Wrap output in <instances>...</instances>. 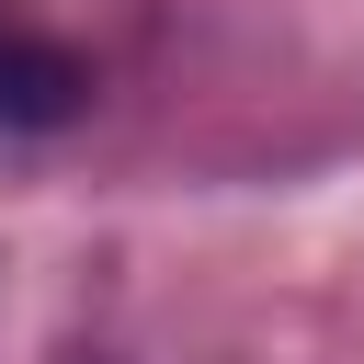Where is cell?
Masks as SVG:
<instances>
[{
  "mask_svg": "<svg viewBox=\"0 0 364 364\" xmlns=\"http://www.w3.org/2000/svg\"><path fill=\"white\" fill-rule=\"evenodd\" d=\"M91 102V68L46 34H0V136H46Z\"/></svg>",
  "mask_w": 364,
  "mask_h": 364,
  "instance_id": "obj_1",
  "label": "cell"
}]
</instances>
